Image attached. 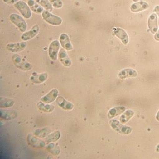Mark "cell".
Here are the masks:
<instances>
[{
	"instance_id": "cell-34",
	"label": "cell",
	"mask_w": 159,
	"mask_h": 159,
	"mask_svg": "<svg viewBox=\"0 0 159 159\" xmlns=\"http://www.w3.org/2000/svg\"><path fill=\"white\" fill-rule=\"evenodd\" d=\"M156 150L157 151V152H159V144H158L157 145V147H156Z\"/></svg>"
},
{
	"instance_id": "cell-2",
	"label": "cell",
	"mask_w": 159,
	"mask_h": 159,
	"mask_svg": "<svg viewBox=\"0 0 159 159\" xmlns=\"http://www.w3.org/2000/svg\"><path fill=\"white\" fill-rule=\"evenodd\" d=\"M42 17L46 22L53 26H59L62 23V19L53 15L50 11H44L41 14Z\"/></svg>"
},
{
	"instance_id": "cell-17",
	"label": "cell",
	"mask_w": 159,
	"mask_h": 159,
	"mask_svg": "<svg viewBox=\"0 0 159 159\" xmlns=\"http://www.w3.org/2000/svg\"><path fill=\"white\" fill-rule=\"evenodd\" d=\"M148 26L151 33L155 34L158 30L157 16L155 14H152L148 19Z\"/></svg>"
},
{
	"instance_id": "cell-5",
	"label": "cell",
	"mask_w": 159,
	"mask_h": 159,
	"mask_svg": "<svg viewBox=\"0 0 159 159\" xmlns=\"http://www.w3.org/2000/svg\"><path fill=\"white\" fill-rule=\"evenodd\" d=\"M110 126L115 131L123 134L127 135L130 134L132 131V129L129 126H125L121 124L116 120H111L109 121Z\"/></svg>"
},
{
	"instance_id": "cell-27",
	"label": "cell",
	"mask_w": 159,
	"mask_h": 159,
	"mask_svg": "<svg viewBox=\"0 0 159 159\" xmlns=\"http://www.w3.org/2000/svg\"><path fill=\"white\" fill-rule=\"evenodd\" d=\"M134 115L133 111L127 110L122 115L120 118V121L121 124H125L133 117Z\"/></svg>"
},
{
	"instance_id": "cell-1",
	"label": "cell",
	"mask_w": 159,
	"mask_h": 159,
	"mask_svg": "<svg viewBox=\"0 0 159 159\" xmlns=\"http://www.w3.org/2000/svg\"><path fill=\"white\" fill-rule=\"evenodd\" d=\"M12 60L15 66L23 71H28L32 68V66L30 62L26 61L18 54H14L12 56Z\"/></svg>"
},
{
	"instance_id": "cell-22",
	"label": "cell",
	"mask_w": 159,
	"mask_h": 159,
	"mask_svg": "<svg viewBox=\"0 0 159 159\" xmlns=\"http://www.w3.org/2000/svg\"><path fill=\"white\" fill-rule=\"evenodd\" d=\"M148 7L149 6L146 2H140L133 4L130 7V10L133 12H139L147 9Z\"/></svg>"
},
{
	"instance_id": "cell-9",
	"label": "cell",
	"mask_w": 159,
	"mask_h": 159,
	"mask_svg": "<svg viewBox=\"0 0 159 159\" xmlns=\"http://www.w3.org/2000/svg\"><path fill=\"white\" fill-rule=\"evenodd\" d=\"M27 46V43L23 41L16 43H9L6 45V49L8 51L12 53L22 51L26 49Z\"/></svg>"
},
{
	"instance_id": "cell-21",
	"label": "cell",
	"mask_w": 159,
	"mask_h": 159,
	"mask_svg": "<svg viewBox=\"0 0 159 159\" xmlns=\"http://www.w3.org/2000/svg\"><path fill=\"white\" fill-rule=\"evenodd\" d=\"M37 107L39 110L44 113H51L55 109V106L51 104H46L42 101L37 103Z\"/></svg>"
},
{
	"instance_id": "cell-20",
	"label": "cell",
	"mask_w": 159,
	"mask_h": 159,
	"mask_svg": "<svg viewBox=\"0 0 159 159\" xmlns=\"http://www.w3.org/2000/svg\"><path fill=\"white\" fill-rule=\"evenodd\" d=\"M27 4L32 11L36 14H42L44 11L43 7L38 4L35 0H28Z\"/></svg>"
},
{
	"instance_id": "cell-6",
	"label": "cell",
	"mask_w": 159,
	"mask_h": 159,
	"mask_svg": "<svg viewBox=\"0 0 159 159\" xmlns=\"http://www.w3.org/2000/svg\"><path fill=\"white\" fill-rule=\"evenodd\" d=\"M60 45V42L57 40H53L50 43L48 48V55L52 61H55L57 60Z\"/></svg>"
},
{
	"instance_id": "cell-24",
	"label": "cell",
	"mask_w": 159,
	"mask_h": 159,
	"mask_svg": "<svg viewBox=\"0 0 159 159\" xmlns=\"http://www.w3.org/2000/svg\"><path fill=\"white\" fill-rule=\"evenodd\" d=\"M51 130L49 128L44 127L41 129H37L34 131V135L41 139L46 138L50 134Z\"/></svg>"
},
{
	"instance_id": "cell-29",
	"label": "cell",
	"mask_w": 159,
	"mask_h": 159,
	"mask_svg": "<svg viewBox=\"0 0 159 159\" xmlns=\"http://www.w3.org/2000/svg\"><path fill=\"white\" fill-rule=\"evenodd\" d=\"M49 1L50 2L53 7L55 9H61L63 5L61 0H49Z\"/></svg>"
},
{
	"instance_id": "cell-10",
	"label": "cell",
	"mask_w": 159,
	"mask_h": 159,
	"mask_svg": "<svg viewBox=\"0 0 159 159\" xmlns=\"http://www.w3.org/2000/svg\"><path fill=\"white\" fill-rule=\"evenodd\" d=\"M59 42L62 48L67 51L73 50V46L67 34L63 33L59 36Z\"/></svg>"
},
{
	"instance_id": "cell-16",
	"label": "cell",
	"mask_w": 159,
	"mask_h": 159,
	"mask_svg": "<svg viewBox=\"0 0 159 159\" xmlns=\"http://www.w3.org/2000/svg\"><path fill=\"white\" fill-rule=\"evenodd\" d=\"M137 73L136 70L131 69H127L123 70L119 72L118 76L121 80H124L127 78H132L137 76Z\"/></svg>"
},
{
	"instance_id": "cell-12",
	"label": "cell",
	"mask_w": 159,
	"mask_h": 159,
	"mask_svg": "<svg viewBox=\"0 0 159 159\" xmlns=\"http://www.w3.org/2000/svg\"><path fill=\"white\" fill-rule=\"evenodd\" d=\"M58 57L59 61L63 66L66 67H70L72 65L71 59L64 48L60 49Z\"/></svg>"
},
{
	"instance_id": "cell-14",
	"label": "cell",
	"mask_w": 159,
	"mask_h": 159,
	"mask_svg": "<svg viewBox=\"0 0 159 159\" xmlns=\"http://www.w3.org/2000/svg\"><path fill=\"white\" fill-rule=\"evenodd\" d=\"M113 30L114 35L122 41L124 45L128 44L129 41L128 36L125 31L121 28H113Z\"/></svg>"
},
{
	"instance_id": "cell-8",
	"label": "cell",
	"mask_w": 159,
	"mask_h": 159,
	"mask_svg": "<svg viewBox=\"0 0 159 159\" xmlns=\"http://www.w3.org/2000/svg\"><path fill=\"white\" fill-rule=\"evenodd\" d=\"M27 142L32 147L35 148H42L46 146V142L34 136L31 134H29L27 136Z\"/></svg>"
},
{
	"instance_id": "cell-3",
	"label": "cell",
	"mask_w": 159,
	"mask_h": 159,
	"mask_svg": "<svg viewBox=\"0 0 159 159\" xmlns=\"http://www.w3.org/2000/svg\"><path fill=\"white\" fill-rule=\"evenodd\" d=\"M10 21L17 27L22 32H26L27 29V23L23 17L17 14H12L9 16Z\"/></svg>"
},
{
	"instance_id": "cell-32",
	"label": "cell",
	"mask_w": 159,
	"mask_h": 159,
	"mask_svg": "<svg viewBox=\"0 0 159 159\" xmlns=\"http://www.w3.org/2000/svg\"><path fill=\"white\" fill-rule=\"evenodd\" d=\"M154 11H155L158 14V15L159 16V6L156 7L155 8Z\"/></svg>"
},
{
	"instance_id": "cell-28",
	"label": "cell",
	"mask_w": 159,
	"mask_h": 159,
	"mask_svg": "<svg viewBox=\"0 0 159 159\" xmlns=\"http://www.w3.org/2000/svg\"><path fill=\"white\" fill-rule=\"evenodd\" d=\"M35 1L47 11H50V12L52 11L53 7L48 0H35Z\"/></svg>"
},
{
	"instance_id": "cell-15",
	"label": "cell",
	"mask_w": 159,
	"mask_h": 159,
	"mask_svg": "<svg viewBox=\"0 0 159 159\" xmlns=\"http://www.w3.org/2000/svg\"><path fill=\"white\" fill-rule=\"evenodd\" d=\"M47 78L48 75L47 73L38 74L36 72H33L30 77V80L31 82L34 84H39L45 82L47 80Z\"/></svg>"
},
{
	"instance_id": "cell-13",
	"label": "cell",
	"mask_w": 159,
	"mask_h": 159,
	"mask_svg": "<svg viewBox=\"0 0 159 159\" xmlns=\"http://www.w3.org/2000/svg\"><path fill=\"white\" fill-rule=\"evenodd\" d=\"M56 103L58 106L64 110L71 111L74 108L73 104L70 102L66 100L65 98L61 96H58L56 99Z\"/></svg>"
},
{
	"instance_id": "cell-18",
	"label": "cell",
	"mask_w": 159,
	"mask_h": 159,
	"mask_svg": "<svg viewBox=\"0 0 159 159\" xmlns=\"http://www.w3.org/2000/svg\"><path fill=\"white\" fill-rule=\"evenodd\" d=\"M17 113L15 111L6 110H1V118L3 120H14L17 118Z\"/></svg>"
},
{
	"instance_id": "cell-11",
	"label": "cell",
	"mask_w": 159,
	"mask_h": 159,
	"mask_svg": "<svg viewBox=\"0 0 159 159\" xmlns=\"http://www.w3.org/2000/svg\"><path fill=\"white\" fill-rule=\"evenodd\" d=\"M59 91L57 89H53L49 93L41 98V101L46 104H50L56 100Z\"/></svg>"
},
{
	"instance_id": "cell-26",
	"label": "cell",
	"mask_w": 159,
	"mask_h": 159,
	"mask_svg": "<svg viewBox=\"0 0 159 159\" xmlns=\"http://www.w3.org/2000/svg\"><path fill=\"white\" fill-rule=\"evenodd\" d=\"M61 135V134L59 131H55L52 134H49L46 138V142L49 143L57 142L60 139Z\"/></svg>"
},
{
	"instance_id": "cell-25",
	"label": "cell",
	"mask_w": 159,
	"mask_h": 159,
	"mask_svg": "<svg viewBox=\"0 0 159 159\" xmlns=\"http://www.w3.org/2000/svg\"><path fill=\"white\" fill-rule=\"evenodd\" d=\"M14 100L10 98L1 97L0 98V107L1 108H7L14 106Z\"/></svg>"
},
{
	"instance_id": "cell-31",
	"label": "cell",
	"mask_w": 159,
	"mask_h": 159,
	"mask_svg": "<svg viewBox=\"0 0 159 159\" xmlns=\"http://www.w3.org/2000/svg\"><path fill=\"white\" fill-rule=\"evenodd\" d=\"M155 39L157 41H159V30L155 35Z\"/></svg>"
},
{
	"instance_id": "cell-4",
	"label": "cell",
	"mask_w": 159,
	"mask_h": 159,
	"mask_svg": "<svg viewBox=\"0 0 159 159\" xmlns=\"http://www.w3.org/2000/svg\"><path fill=\"white\" fill-rule=\"evenodd\" d=\"M14 7L25 19H31L32 16V11L28 4L25 2L19 1L14 4Z\"/></svg>"
},
{
	"instance_id": "cell-33",
	"label": "cell",
	"mask_w": 159,
	"mask_h": 159,
	"mask_svg": "<svg viewBox=\"0 0 159 159\" xmlns=\"http://www.w3.org/2000/svg\"><path fill=\"white\" fill-rule=\"evenodd\" d=\"M156 120H158V121H159V111H158V113H157V115H156Z\"/></svg>"
},
{
	"instance_id": "cell-23",
	"label": "cell",
	"mask_w": 159,
	"mask_h": 159,
	"mask_svg": "<svg viewBox=\"0 0 159 159\" xmlns=\"http://www.w3.org/2000/svg\"><path fill=\"white\" fill-rule=\"evenodd\" d=\"M46 149L50 154H51L52 155L54 156H58L61 152V150H60L59 146L53 142L49 143L46 146Z\"/></svg>"
},
{
	"instance_id": "cell-30",
	"label": "cell",
	"mask_w": 159,
	"mask_h": 159,
	"mask_svg": "<svg viewBox=\"0 0 159 159\" xmlns=\"http://www.w3.org/2000/svg\"><path fill=\"white\" fill-rule=\"evenodd\" d=\"M2 1L9 5H13L19 1V0H2Z\"/></svg>"
},
{
	"instance_id": "cell-19",
	"label": "cell",
	"mask_w": 159,
	"mask_h": 159,
	"mask_svg": "<svg viewBox=\"0 0 159 159\" xmlns=\"http://www.w3.org/2000/svg\"><path fill=\"white\" fill-rule=\"evenodd\" d=\"M125 110L126 108L124 106L116 107L112 108L108 111V118L109 119H113L114 117L118 116L123 113Z\"/></svg>"
},
{
	"instance_id": "cell-7",
	"label": "cell",
	"mask_w": 159,
	"mask_h": 159,
	"mask_svg": "<svg viewBox=\"0 0 159 159\" xmlns=\"http://www.w3.org/2000/svg\"><path fill=\"white\" fill-rule=\"evenodd\" d=\"M40 27L38 25H35L32 27L31 30L28 31L24 32L21 36V39L23 41H27L33 39L39 33Z\"/></svg>"
}]
</instances>
